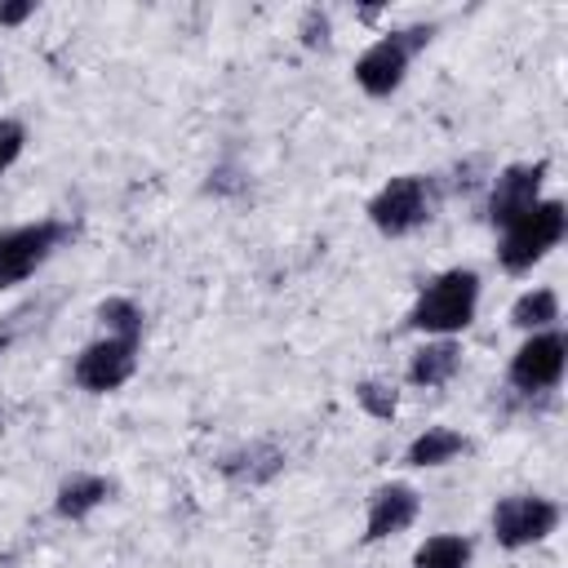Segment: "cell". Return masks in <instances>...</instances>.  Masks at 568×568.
Listing matches in <instances>:
<instances>
[{
  "label": "cell",
  "mask_w": 568,
  "mask_h": 568,
  "mask_svg": "<svg viewBox=\"0 0 568 568\" xmlns=\"http://www.w3.org/2000/svg\"><path fill=\"white\" fill-rule=\"evenodd\" d=\"M475 311H479V271L448 266L435 280H426V288L417 293L404 328L426 333V337H457L462 328H470Z\"/></svg>",
  "instance_id": "6da1fadb"
},
{
  "label": "cell",
  "mask_w": 568,
  "mask_h": 568,
  "mask_svg": "<svg viewBox=\"0 0 568 568\" xmlns=\"http://www.w3.org/2000/svg\"><path fill=\"white\" fill-rule=\"evenodd\" d=\"M568 235V209L564 200H537L532 209H524L519 217H510L501 226L497 240V262L510 275L532 271L550 248H559V240Z\"/></svg>",
  "instance_id": "7a4b0ae2"
},
{
  "label": "cell",
  "mask_w": 568,
  "mask_h": 568,
  "mask_svg": "<svg viewBox=\"0 0 568 568\" xmlns=\"http://www.w3.org/2000/svg\"><path fill=\"white\" fill-rule=\"evenodd\" d=\"M430 40H435V22H413V27H395V31L377 36V40L355 58V84H359L368 98H390V93L404 84L413 58H417Z\"/></svg>",
  "instance_id": "3957f363"
},
{
  "label": "cell",
  "mask_w": 568,
  "mask_h": 568,
  "mask_svg": "<svg viewBox=\"0 0 568 568\" xmlns=\"http://www.w3.org/2000/svg\"><path fill=\"white\" fill-rule=\"evenodd\" d=\"M439 209V182L426 178V173H395L390 182L377 186V195L368 200V222L373 231L399 240V235H413L417 226H426Z\"/></svg>",
  "instance_id": "277c9868"
},
{
  "label": "cell",
  "mask_w": 568,
  "mask_h": 568,
  "mask_svg": "<svg viewBox=\"0 0 568 568\" xmlns=\"http://www.w3.org/2000/svg\"><path fill=\"white\" fill-rule=\"evenodd\" d=\"M71 240H75V222L67 217H36L22 226H4L0 231V288H18L22 280H31Z\"/></svg>",
  "instance_id": "5b68a950"
},
{
  "label": "cell",
  "mask_w": 568,
  "mask_h": 568,
  "mask_svg": "<svg viewBox=\"0 0 568 568\" xmlns=\"http://www.w3.org/2000/svg\"><path fill=\"white\" fill-rule=\"evenodd\" d=\"M559 519H564L559 501H550L541 493H510L493 506V537L506 550H524V546L546 541L559 528Z\"/></svg>",
  "instance_id": "8992f818"
},
{
  "label": "cell",
  "mask_w": 568,
  "mask_h": 568,
  "mask_svg": "<svg viewBox=\"0 0 568 568\" xmlns=\"http://www.w3.org/2000/svg\"><path fill=\"white\" fill-rule=\"evenodd\" d=\"M564 364H568V337L559 328H541L510 355L506 382L519 395H546L564 382Z\"/></svg>",
  "instance_id": "52a82bcc"
},
{
  "label": "cell",
  "mask_w": 568,
  "mask_h": 568,
  "mask_svg": "<svg viewBox=\"0 0 568 568\" xmlns=\"http://www.w3.org/2000/svg\"><path fill=\"white\" fill-rule=\"evenodd\" d=\"M138 351H142V342H133V337H98L75 355L71 382L89 395H111L138 373Z\"/></svg>",
  "instance_id": "ba28073f"
},
{
  "label": "cell",
  "mask_w": 568,
  "mask_h": 568,
  "mask_svg": "<svg viewBox=\"0 0 568 568\" xmlns=\"http://www.w3.org/2000/svg\"><path fill=\"white\" fill-rule=\"evenodd\" d=\"M550 164L546 160H532V164H506L493 186H488V204H484V217L501 231L510 217H519L524 209H532L541 200V182H546Z\"/></svg>",
  "instance_id": "9c48e42d"
},
{
  "label": "cell",
  "mask_w": 568,
  "mask_h": 568,
  "mask_svg": "<svg viewBox=\"0 0 568 568\" xmlns=\"http://www.w3.org/2000/svg\"><path fill=\"white\" fill-rule=\"evenodd\" d=\"M422 515V493L413 484H382L373 497H368V515H364V541L377 546L386 537H399L404 528H413Z\"/></svg>",
  "instance_id": "30bf717a"
},
{
  "label": "cell",
  "mask_w": 568,
  "mask_h": 568,
  "mask_svg": "<svg viewBox=\"0 0 568 568\" xmlns=\"http://www.w3.org/2000/svg\"><path fill=\"white\" fill-rule=\"evenodd\" d=\"M288 466V453L271 439H248V444H235L217 457V475L235 488H262L271 484L280 470Z\"/></svg>",
  "instance_id": "8fae6325"
},
{
  "label": "cell",
  "mask_w": 568,
  "mask_h": 568,
  "mask_svg": "<svg viewBox=\"0 0 568 568\" xmlns=\"http://www.w3.org/2000/svg\"><path fill=\"white\" fill-rule=\"evenodd\" d=\"M115 497V479L106 475H93V470H80V475H67L53 493V515L67 519V524H80L89 519L98 506H106Z\"/></svg>",
  "instance_id": "7c38bea8"
},
{
  "label": "cell",
  "mask_w": 568,
  "mask_h": 568,
  "mask_svg": "<svg viewBox=\"0 0 568 568\" xmlns=\"http://www.w3.org/2000/svg\"><path fill=\"white\" fill-rule=\"evenodd\" d=\"M457 368H462V342L435 337V342L413 351V359L404 368V382L417 386V390H435V386H448L457 377Z\"/></svg>",
  "instance_id": "4fadbf2b"
},
{
  "label": "cell",
  "mask_w": 568,
  "mask_h": 568,
  "mask_svg": "<svg viewBox=\"0 0 568 568\" xmlns=\"http://www.w3.org/2000/svg\"><path fill=\"white\" fill-rule=\"evenodd\" d=\"M466 453H470V439L462 430H453V426H426V430H417L408 439L404 462L417 466V470H435V466H448V462H457Z\"/></svg>",
  "instance_id": "5bb4252c"
},
{
  "label": "cell",
  "mask_w": 568,
  "mask_h": 568,
  "mask_svg": "<svg viewBox=\"0 0 568 568\" xmlns=\"http://www.w3.org/2000/svg\"><path fill=\"white\" fill-rule=\"evenodd\" d=\"M470 555H475V541L462 537V532H435L417 546L413 555V568H470Z\"/></svg>",
  "instance_id": "9a60e30c"
},
{
  "label": "cell",
  "mask_w": 568,
  "mask_h": 568,
  "mask_svg": "<svg viewBox=\"0 0 568 568\" xmlns=\"http://www.w3.org/2000/svg\"><path fill=\"white\" fill-rule=\"evenodd\" d=\"M510 324L524 328V333L555 328L559 324V293L555 288H528V293H519L515 306H510Z\"/></svg>",
  "instance_id": "2e32d148"
},
{
  "label": "cell",
  "mask_w": 568,
  "mask_h": 568,
  "mask_svg": "<svg viewBox=\"0 0 568 568\" xmlns=\"http://www.w3.org/2000/svg\"><path fill=\"white\" fill-rule=\"evenodd\" d=\"M98 320H102L106 337H133V342H142L146 315H142V306H138L133 297H106V302L98 306Z\"/></svg>",
  "instance_id": "e0dca14e"
},
{
  "label": "cell",
  "mask_w": 568,
  "mask_h": 568,
  "mask_svg": "<svg viewBox=\"0 0 568 568\" xmlns=\"http://www.w3.org/2000/svg\"><path fill=\"white\" fill-rule=\"evenodd\" d=\"M355 399H359V408H364L368 417H377V422H390V417L399 413V390H395L390 382H382V377L355 382Z\"/></svg>",
  "instance_id": "ac0fdd59"
},
{
  "label": "cell",
  "mask_w": 568,
  "mask_h": 568,
  "mask_svg": "<svg viewBox=\"0 0 568 568\" xmlns=\"http://www.w3.org/2000/svg\"><path fill=\"white\" fill-rule=\"evenodd\" d=\"M297 40H302L306 49H328V40H333V18H328V9H320V4L302 9V18H297Z\"/></svg>",
  "instance_id": "d6986e66"
},
{
  "label": "cell",
  "mask_w": 568,
  "mask_h": 568,
  "mask_svg": "<svg viewBox=\"0 0 568 568\" xmlns=\"http://www.w3.org/2000/svg\"><path fill=\"white\" fill-rule=\"evenodd\" d=\"M22 151H27V124L4 115V120H0V173L13 169V164L22 160Z\"/></svg>",
  "instance_id": "ffe728a7"
},
{
  "label": "cell",
  "mask_w": 568,
  "mask_h": 568,
  "mask_svg": "<svg viewBox=\"0 0 568 568\" xmlns=\"http://www.w3.org/2000/svg\"><path fill=\"white\" fill-rule=\"evenodd\" d=\"M244 182H240V173L231 169V164H222V169H213L209 173V191H217V195H226V191H240Z\"/></svg>",
  "instance_id": "44dd1931"
},
{
  "label": "cell",
  "mask_w": 568,
  "mask_h": 568,
  "mask_svg": "<svg viewBox=\"0 0 568 568\" xmlns=\"http://www.w3.org/2000/svg\"><path fill=\"white\" fill-rule=\"evenodd\" d=\"M36 13V0H18V4H0V27H18Z\"/></svg>",
  "instance_id": "7402d4cb"
},
{
  "label": "cell",
  "mask_w": 568,
  "mask_h": 568,
  "mask_svg": "<svg viewBox=\"0 0 568 568\" xmlns=\"http://www.w3.org/2000/svg\"><path fill=\"white\" fill-rule=\"evenodd\" d=\"M4 346H9V333H0V355H4Z\"/></svg>",
  "instance_id": "603a6c76"
}]
</instances>
